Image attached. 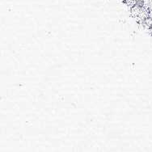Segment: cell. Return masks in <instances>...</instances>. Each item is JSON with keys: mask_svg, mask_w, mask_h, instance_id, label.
<instances>
[{"mask_svg": "<svg viewBox=\"0 0 152 152\" xmlns=\"http://www.w3.org/2000/svg\"><path fill=\"white\" fill-rule=\"evenodd\" d=\"M132 14L134 16V18H140V19H144V18L148 16L143 7H141L139 6L133 7V8H132Z\"/></svg>", "mask_w": 152, "mask_h": 152, "instance_id": "1", "label": "cell"}, {"mask_svg": "<svg viewBox=\"0 0 152 152\" xmlns=\"http://www.w3.org/2000/svg\"><path fill=\"white\" fill-rule=\"evenodd\" d=\"M142 7L146 11L147 15L152 19V0H143Z\"/></svg>", "mask_w": 152, "mask_h": 152, "instance_id": "2", "label": "cell"}, {"mask_svg": "<svg viewBox=\"0 0 152 152\" xmlns=\"http://www.w3.org/2000/svg\"><path fill=\"white\" fill-rule=\"evenodd\" d=\"M124 2L129 7H133L134 6H135V4L137 3V0H124Z\"/></svg>", "mask_w": 152, "mask_h": 152, "instance_id": "3", "label": "cell"}]
</instances>
